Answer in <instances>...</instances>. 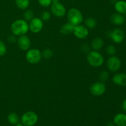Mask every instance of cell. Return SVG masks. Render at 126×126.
Listing matches in <instances>:
<instances>
[{
  "instance_id": "obj_1",
  "label": "cell",
  "mask_w": 126,
  "mask_h": 126,
  "mask_svg": "<svg viewBox=\"0 0 126 126\" xmlns=\"http://www.w3.org/2000/svg\"><path fill=\"white\" fill-rule=\"evenodd\" d=\"M11 30L12 34L20 36L27 33L29 30V25L28 22L24 19H18L12 23Z\"/></svg>"
},
{
  "instance_id": "obj_2",
  "label": "cell",
  "mask_w": 126,
  "mask_h": 126,
  "mask_svg": "<svg viewBox=\"0 0 126 126\" xmlns=\"http://www.w3.org/2000/svg\"><path fill=\"white\" fill-rule=\"evenodd\" d=\"M87 61L89 64L93 67H99L103 65L104 58L99 52L97 50H92L87 54Z\"/></svg>"
},
{
  "instance_id": "obj_3",
  "label": "cell",
  "mask_w": 126,
  "mask_h": 126,
  "mask_svg": "<svg viewBox=\"0 0 126 126\" xmlns=\"http://www.w3.org/2000/svg\"><path fill=\"white\" fill-rule=\"evenodd\" d=\"M68 23L73 26L80 25L83 21V16L81 11L76 8H71L68 11L67 14Z\"/></svg>"
},
{
  "instance_id": "obj_4",
  "label": "cell",
  "mask_w": 126,
  "mask_h": 126,
  "mask_svg": "<svg viewBox=\"0 0 126 126\" xmlns=\"http://www.w3.org/2000/svg\"><path fill=\"white\" fill-rule=\"evenodd\" d=\"M21 123L24 126H33L38 121V116L35 112L27 111L21 117Z\"/></svg>"
},
{
  "instance_id": "obj_5",
  "label": "cell",
  "mask_w": 126,
  "mask_h": 126,
  "mask_svg": "<svg viewBox=\"0 0 126 126\" xmlns=\"http://www.w3.org/2000/svg\"><path fill=\"white\" fill-rule=\"evenodd\" d=\"M42 52L37 49H28L26 53V59L30 64H37L41 60Z\"/></svg>"
},
{
  "instance_id": "obj_6",
  "label": "cell",
  "mask_w": 126,
  "mask_h": 126,
  "mask_svg": "<svg viewBox=\"0 0 126 126\" xmlns=\"http://www.w3.org/2000/svg\"><path fill=\"white\" fill-rule=\"evenodd\" d=\"M50 6L51 13L55 17H62L66 14V8L61 2H53Z\"/></svg>"
},
{
  "instance_id": "obj_7",
  "label": "cell",
  "mask_w": 126,
  "mask_h": 126,
  "mask_svg": "<svg viewBox=\"0 0 126 126\" xmlns=\"http://www.w3.org/2000/svg\"><path fill=\"white\" fill-rule=\"evenodd\" d=\"M106 91V86L103 82H96L90 87V92L95 96H100Z\"/></svg>"
},
{
  "instance_id": "obj_8",
  "label": "cell",
  "mask_w": 126,
  "mask_h": 126,
  "mask_svg": "<svg viewBox=\"0 0 126 126\" xmlns=\"http://www.w3.org/2000/svg\"><path fill=\"white\" fill-rule=\"evenodd\" d=\"M29 30L33 33H38L42 30L43 28V21L40 18L34 17L30 22Z\"/></svg>"
},
{
  "instance_id": "obj_9",
  "label": "cell",
  "mask_w": 126,
  "mask_h": 126,
  "mask_svg": "<svg viewBox=\"0 0 126 126\" xmlns=\"http://www.w3.org/2000/svg\"><path fill=\"white\" fill-rule=\"evenodd\" d=\"M107 67L110 71H117L121 66V61L116 56H111L107 60Z\"/></svg>"
},
{
  "instance_id": "obj_10",
  "label": "cell",
  "mask_w": 126,
  "mask_h": 126,
  "mask_svg": "<svg viewBox=\"0 0 126 126\" xmlns=\"http://www.w3.org/2000/svg\"><path fill=\"white\" fill-rule=\"evenodd\" d=\"M73 33L75 36L78 39H83L87 38L89 35L88 28L86 26L78 25L74 27Z\"/></svg>"
},
{
  "instance_id": "obj_11",
  "label": "cell",
  "mask_w": 126,
  "mask_h": 126,
  "mask_svg": "<svg viewBox=\"0 0 126 126\" xmlns=\"http://www.w3.org/2000/svg\"><path fill=\"white\" fill-rule=\"evenodd\" d=\"M110 36L113 42L119 44L124 41L125 38V33L120 28H116L110 32Z\"/></svg>"
},
{
  "instance_id": "obj_12",
  "label": "cell",
  "mask_w": 126,
  "mask_h": 126,
  "mask_svg": "<svg viewBox=\"0 0 126 126\" xmlns=\"http://www.w3.org/2000/svg\"><path fill=\"white\" fill-rule=\"evenodd\" d=\"M17 44L20 49L23 50H28L31 46V41L28 36L22 35L20 36L17 39Z\"/></svg>"
},
{
  "instance_id": "obj_13",
  "label": "cell",
  "mask_w": 126,
  "mask_h": 126,
  "mask_svg": "<svg viewBox=\"0 0 126 126\" xmlns=\"http://www.w3.org/2000/svg\"><path fill=\"white\" fill-rule=\"evenodd\" d=\"M113 81L119 86H126V73H117L113 77Z\"/></svg>"
},
{
  "instance_id": "obj_14",
  "label": "cell",
  "mask_w": 126,
  "mask_h": 126,
  "mask_svg": "<svg viewBox=\"0 0 126 126\" xmlns=\"http://www.w3.org/2000/svg\"><path fill=\"white\" fill-rule=\"evenodd\" d=\"M110 20L111 22L113 24L116 25H122L125 22L126 18L123 14L117 12V13L113 14L111 16Z\"/></svg>"
},
{
  "instance_id": "obj_15",
  "label": "cell",
  "mask_w": 126,
  "mask_h": 126,
  "mask_svg": "<svg viewBox=\"0 0 126 126\" xmlns=\"http://www.w3.org/2000/svg\"><path fill=\"white\" fill-rule=\"evenodd\" d=\"M114 124L117 126H126V114L118 113L116 114L113 119Z\"/></svg>"
},
{
  "instance_id": "obj_16",
  "label": "cell",
  "mask_w": 126,
  "mask_h": 126,
  "mask_svg": "<svg viewBox=\"0 0 126 126\" xmlns=\"http://www.w3.org/2000/svg\"><path fill=\"white\" fill-rule=\"evenodd\" d=\"M114 9L118 13L126 14V1L124 0L118 1L114 4Z\"/></svg>"
},
{
  "instance_id": "obj_17",
  "label": "cell",
  "mask_w": 126,
  "mask_h": 126,
  "mask_svg": "<svg viewBox=\"0 0 126 126\" xmlns=\"http://www.w3.org/2000/svg\"><path fill=\"white\" fill-rule=\"evenodd\" d=\"M104 42L101 38H96L92 41L91 47L94 50H97L101 49L103 46Z\"/></svg>"
},
{
  "instance_id": "obj_18",
  "label": "cell",
  "mask_w": 126,
  "mask_h": 126,
  "mask_svg": "<svg viewBox=\"0 0 126 126\" xmlns=\"http://www.w3.org/2000/svg\"><path fill=\"white\" fill-rule=\"evenodd\" d=\"M74 27L75 26H73L70 23H65L62 26L61 28H60V33L63 34H65V35L71 34L72 32H73Z\"/></svg>"
},
{
  "instance_id": "obj_19",
  "label": "cell",
  "mask_w": 126,
  "mask_h": 126,
  "mask_svg": "<svg viewBox=\"0 0 126 126\" xmlns=\"http://www.w3.org/2000/svg\"><path fill=\"white\" fill-rule=\"evenodd\" d=\"M7 121L12 125H16L17 124L19 123V116L17 113L12 112V113H9L7 116Z\"/></svg>"
},
{
  "instance_id": "obj_20",
  "label": "cell",
  "mask_w": 126,
  "mask_h": 126,
  "mask_svg": "<svg viewBox=\"0 0 126 126\" xmlns=\"http://www.w3.org/2000/svg\"><path fill=\"white\" fill-rule=\"evenodd\" d=\"M15 2L18 9L25 10L30 5V0H15Z\"/></svg>"
},
{
  "instance_id": "obj_21",
  "label": "cell",
  "mask_w": 126,
  "mask_h": 126,
  "mask_svg": "<svg viewBox=\"0 0 126 126\" xmlns=\"http://www.w3.org/2000/svg\"><path fill=\"white\" fill-rule=\"evenodd\" d=\"M85 25L87 28L93 29L97 27V21L95 18L89 17L85 20Z\"/></svg>"
},
{
  "instance_id": "obj_22",
  "label": "cell",
  "mask_w": 126,
  "mask_h": 126,
  "mask_svg": "<svg viewBox=\"0 0 126 126\" xmlns=\"http://www.w3.org/2000/svg\"><path fill=\"white\" fill-rule=\"evenodd\" d=\"M23 17L25 18V20L27 22H30L34 18V12L30 9L27 10L23 14Z\"/></svg>"
},
{
  "instance_id": "obj_23",
  "label": "cell",
  "mask_w": 126,
  "mask_h": 126,
  "mask_svg": "<svg viewBox=\"0 0 126 126\" xmlns=\"http://www.w3.org/2000/svg\"><path fill=\"white\" fill-rule=\"evenodd\" d=\"M54 55V52L50 49H46L43 50L42 52V56L44 58V59H50Z\"/></svg>"
},
{
  "instance_id": "obj_24",
  "label": "cell",
  "mask_w": 126,
  "mask_h": 126,
  "mask_svg": "<svg viewBox=\"0 0 126 126\" xmlns=\"http://www.w3.org/2000/svg\"><path fill=\"white\" fill-rule=\"evenodd\" d=\"M108 78H109V74L107 71H102L99 74V79L100 80L101 82H105L108 79Z\"/></svg>"
},
{
  "instance_id": "obj_25",
  "label": "cell",
  "mask_w": 126,
  "mask_h": 126,
  "mask_svg": "<svg viewBox=\"0 0 126 126\" xmlns=\"http://www.w3.org/2000/svg\"><path fill=\"white\" fill-rule=\"evenodd\" d=\"M51 17V14L49 11H44L42 12L41 15V19L43 21H47L49 20Z\"/></svg>"
},
{
  "instance_id": "obj_26",
  "label": "cell",
  "mask_w": 126,
  "mask_h": 126,
  "mask_svg": "<svg viewBox=\"0 0 126 126\" xmlns=\"http://www.w3.org/2000/svg\"><path fill=\"white\" fill-rule=\"evenodd\" d=\"M38 1L39 4L44 7H49L52 3V0H38Z\"/></svg>"
},
{
  "instance_id": "obj_27",
  "label": "cell",
  "mask_w": 126,
  "mask_h": 126,
  "mask_svg": "<svg viewBox=\"0 0 126 126\" xmlns=\"http://www.w3.org/2000/svg\"><path fill=\"white\" fill-rule=\"evenodd\" d=\"M107 52L108 54L110 55H114L116 52V49L115 46L113 45H110L107 47Z\"/></svg>"
},
{
  "instance_id": "obj_28",
  "label": "cell",
  "mask_w": 126,
  "mask_h": 126,
  "mask_svg": "<svg viewBox=\"0 0 126 126\" xmlns=\"http://www.w3.org/2000/svg\"><path fill=\"white\" fill-rule=\"evenodd\" d=\"M6 51H7V48L6 44L2 41H0V56H3L4 55H5Z\"/></svg>"
},
{
  "instance_id": "obj_29",
  "label": "cell",
  "mask_w": 126,
  "mask_h": 126,
  "mask_svg": "<svg viewBox=\"0 0 126 126\" xmlns=\"http://www.w3.org/2000/svg\"><path fill=\"white\" fill-rule=\"evenodd\" d=\"M7 41L11 43H14V42L16 41V37L15 36L14 34V35H10L7 38Z\"/></svg>"
},
{
  "instance_id": "obj_30",
  "label": "cell",
  "mask_w": 126,
  "mask_h": 126,
  "mask_svg": "<svg viewBox=\"0 0 126 126\" xmlns=\"http://www.w3.org/2000/svg\"><path fill=\"white\" fill-rule=\"evenodd\" d=\"M122 107H123V110L126 112V98L123 101V104H122Z\"/></svg>"
},
{
  "instance_id": "obj_31",
  "label": "cell",
  "mask_w": 126,
  "mask_h": 126,
  "mask_svg": "<svg viewBox=\"0 0 126 126\" xmlns=\"http://www.w3.org/2000/svg\"><path fill=\"white\" fill-rule=\"evenodd\" d=\"M15 126H23L22 123H18V124H17L16 125H15Z\"/></svg>"
},
{
  "instance_id": "obj_32",
  "label": "cell",
  "mask_w": 126,
  "mask_h": 126,
  "mask_svg": "<svg viewBox=\"0 0 126 126\" xmlns=\"http://www.w3.org/2000/svg\"><path fill=\"white\" fill-rule=\"evenodd\" d=\"M107 126H114V124H113V123H110L109 124H108V125H107Z\"/></svg>"
},
{
  "instance_id": "obj_33",
  "label": "cell",
  "mask_w": 126,
  "mask_h": 126,
  "mask_svg": "<svg viewBox=\"0 0 126 126\" xmlns=\"http://www.w3.org/2000/svg\"><path fill=\"white\" fill-rule=\"evenodd\" d=\"M61 0H52V3L53 2H60Z\"/></svg>"
},
{
  "instance_id": "obj_34",
  "label": "cell",
  "mask_w": 126,
  "mask_h": 126,
  "mask_svg": "<svg viewBox=\"0 0 126 126\" xmlns=\"http://www.w3.org/2000/svg\"></svg>"
}]
</instances>
